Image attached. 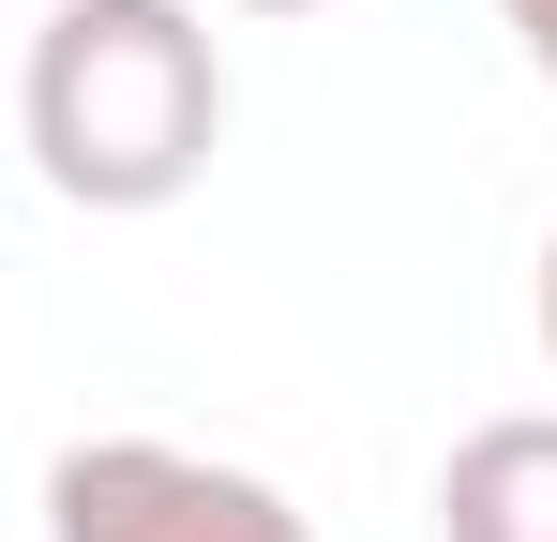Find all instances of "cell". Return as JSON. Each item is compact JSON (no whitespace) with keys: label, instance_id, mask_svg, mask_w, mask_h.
Returning <instances> with one entry per match:
<instances>
[{"label":"cell","instance_id":"5","mask_svg":"<svg viewBox=\"0 0 557 542\" xmlns=\"http://www.w3.org/2000/svg\"><path fill=\"white\" fill-rule=\"evenodd\" d=\"M528 317H543V361H557V242H543V286H528Z\"/></svg>","mask_w":557,"mask_h":542},{"label":"cell","instance_id":"6","mask_svg":"<svg viewBox=\"0 0 557 542\" xmlns=\"http://www.w3.org/2000/svg\"><path fill=\"white\" fill-rule=\"evenodd\" d=\"M226 15H332V0H226Z\"/></svg>","mask_w":557,"mask_h":542},{"label":"cell","instance_id":"1","mask_svg":"<svg viewBox=\"0 0 557 542\" xmlns=\"http://www.w3.org/2000/svg\"><path fill=\"white\" fill-rule=\"evenodd\" d=\"M15 121L61 211H106V226L182 211L226 151V46L196 0H46Z\"/></svg>","mask_w":557,"mask_h":542},{"label":"cell","instance_id":"4","mask_svg":"<svg viewBox=\"0 0 557 542\" xmlns=\"http://www.w3.org/2000/svg\"><path fill=\"white\" fill-rule=\"evenodd\" d=\"M497 15H512V46H528V76L557 90V0H497Z\"/></svg>","mask_w":557,"mask_h":542},{"label":"cell","instance_id":"3","mask_svg":"<svg viewBox=\"0 0 557 542\" xmlns=\"http://www.w3.org/2000/svg\"><path fill=\"white\" fill-rule=\"evenodd\" d=\"M437 542H557V407L467 422L437 467Z\"/></svg>","mask_w":557,"mask_h":542},{"label":"cell","instance_id":"2","mask_svg":"<svg viewBox=\"0 0 557 542\" xmlns=\"http://www.w3.org/2000/svg\"><path fill=\"white\" fill-rule=\"evenodd\" d=\"M46 542H317L301 497L182 438H76L46 452Z\"/></svg>","mask_w":557,"mask_h":542}]
</instances>
